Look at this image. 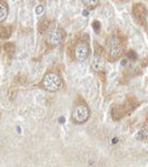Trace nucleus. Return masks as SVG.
Returning <instances> with one entry per match:
<instances>
[{"label":"nucleus","mask_w":148,"mask_h":167,"mask_svg":"<svg viewBox=\"0 0 148 167\" xmlns=\"http://www.w3.org/2000/svg\"><path fill=\"white\" fill-rule=\"evenodd\" d=\"M106 50H107L109 59L115 60V59L119 58L124 51V43L121 38H119L118 36H111L110 38H108L107 45H106Z\"/></svg>","instance_id":"1"},{"label":"nucleus","mask_w":148,"mask_h":167,"mask_svg":"<svg viewBox=\"0 0 148 167\" xmlns=\"http://www.w3.org/2000/svg\"><path fill=\"white\" fill-rule=\"evenodd\" d=\"M61 85V79L60 76L56 73H48L43 79V88L49 91H56L59 89V87Z\"/></svg>","instance_id":"2"},{"label":"nucleus","mask_w":148,"mask_h":167,"mask_svg":"<svg viewBox=\"0 0 148 167\" xmlns=\"http://www.w3.org/2000/svg\"><path fill=\"white\" fill-rule=\"evenodd\" d=\"M65 38V31L61 28H54L48 31L46 36V41L49 46H57Z\"/></svg>","instance_id":"3"},{"label":"nucleus","mask_w":148,"mask_h":167,"mask_svg":"<svg viewBox=\"0 0 148 167\" xmlns=\"http://www.w3.org/2000/svg\"><path fill=\"white\" fill-rule=\"evenodd\" d=\"M89 118V109L86 105H82V104H79L74 108V112H73V119L74 121L78 123V124H82L85 121H88Z\"/></svg>","instance_id":"4"},{"label":"nucleus","mask_w":148,"mask_h":167,"mask_svg":"<svg viewBox=\"0 0 148 167\" xmlns=\"http://www.w3.org/2000/svg\"><path fill=\"white\" fill-rule=\"evenodd\" d=\"M132 16L137 22L145 26L146 25V19H147V9L145 7L144 4L137 2L132 6Z\"/></svg>","instance_id":"5"},{"label":"nucleus","mask_w":148,"mask_h":167,"mask_svg":"<svg viewBox=\"0 0 148 167\" xmlns=\"http://www.w3.org/2000/svg\"><path fill=\"white\" fill-rule=\"evenodd\" d=\"M75 57L79 61H84L87 59L88 55H89V47L85 41H79L77 45L75 46Z\"/></svg>","instance_id":"6"},{"label":"nucleus","mask_w":148,"mask_h":167,"mask_svg":"<svg viewBox=\"0 0 148 167\" xmlns=\"http://www.w3.org/2000/svg\"><path fill=\"white\" fill-rule=\"evenodd\" d=\"M121 106V108H123V110H124L125 115H129V114L132 113L134 109L136 108L137 106H138V100H137L135 97H128L126 100H125V103L123 104Z\"/></svg>","instance_id":"7"},{"label":"nucleus","mask_w":148,"mask_h":167,"mask_svg":"<svg viewBox=\"0 0 148 167\" xmlns=\"http://www.w3.org/2000/svg\"><path fill=\"white\" fill-rule=\"evenodd\" d=\"M124 116H126L120 105H115L111 109V117L114 121H120Z\"/></svg>","instance_id":"8"},{"label":"nucleus","mask_w":148,"mask_h":167,"mask_svg":"<svg viewBox=\"0 0 148 167\" xmlns=\"http://www.w3.org/2000/svg\"><path fill=\"white\" fill-rule=\"evenodd\" d=\"M91 66H93V69L97 73H100V70L102 69V66H104V60L101 58V56L99 55H96L93 59V62H91Z\"/></svg>","instance_id":"9"},{"label":"nucleus","mask_w":148,"mask_h":167,"mask_svg":"<svg viewBox=\"0 0 148 167\" xmlns=\"http://www.w3.org/2000/svg\"><path fill=\"white\" fill-rule=\"evenodd\" d=\"M8 16V6L4 0H0V22H4L7 19Z\"/></svg>","instance_id":"10"},{"label":"nucleus","mask_w":148,"mask_h":167,"mask_svg":"<svg viewBox=\"0 0 148 167\" xmlns=\"http://www.w3.org/2000/svg\"><path fill=\"white\" fill-rule=\"evenodd\" d=\"M138 138L144 142H148V121L141 127V129L139 130L138 134Z\"/></svg>","instance_id":"11"},{"label":"nucleus","mask_w":148,"mask_h":167,"mask_svg":"<svg viewBox=\"0 0 148 167\" xmlns=\"http://www.w3.org/2000/svg\"><path fill=\"white\" fill-rule=\"evenodd\" d=\"M11 27H0V39H8L11 36Z\"/></svg>","instance_id":"12"},{"label":"nucleus","mask_w":148,"mask_h":167,"mask_svg":"<svg viewBox=\"0 0 148 167\" xmlns=\"http://www.w3.org/2000/svg\"><path fill=\"white\" fill-rule=\"evenodd\" d=\"M49 27H50V20L45 18V19L41 20V21L39 22L38 30H39V32H45Z\"/></svg>","instance_id":"13"},{"label":"nucleus","mask_w":148,"mask_h":167,"mask_svg":"<svg viewBox=\"0 0 148 167\" xmlns=\"http://www.w3.org/2000/svg\"><path fill=\"white\" fill-rule=\"evenodd\" d=\"M4 51L7 52L8 55H13L15 54V51H16V46H15V43H7L6 45L4 46Z\"/></svg>","instance_id":"14"},{"label":"nucleus","mask_w":148,"mask_h":167,"mask_svg":"<svg viewBox=\"0 0 148 167\" xmlns=\"http://www.w3.org/2000/svg\"><path fill=\"white\" fill-rule=\"evenodd\" d=\"M81 1L84 2L85 6H87V7H89V8L97 7L98 4H99V0H81Z\"/></svg>","instance_id":"15"},{"label":"nucleus","mask_w":148,"mask_h":167,"mask_svg":"<svg viewBox=\"0 0 148 167\" xmlns=\"http://www.w3.org/2000/svg\"><path fill=\"white\" fill-rule=\"evenodd\" d=\"M128 56H129V57H130V58L136 59V54H135V52H134V51H132V50L129 51V52H128Z\"/></svg>","instance_id":"16"}]
</instances>
